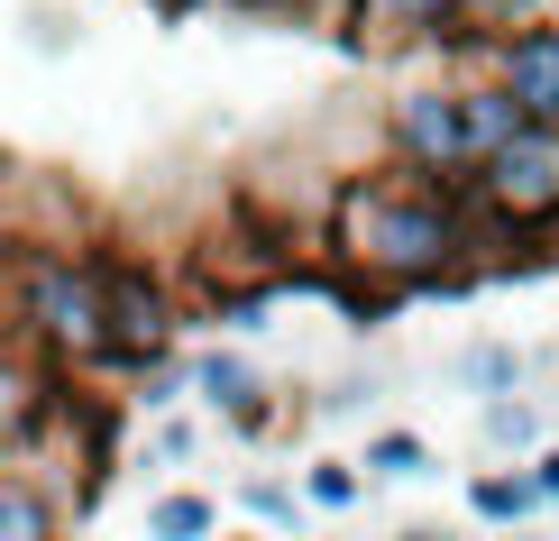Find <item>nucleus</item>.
<instances>
[{
	"label": "nucleus",
	"instance_id": "obj_1",
	"mask_svg": "<svg viewBox=\"0 0 559 541\" xmlns=\"http://www.w3.org/2000/svg\"><path fill=\"white\" fill-rule=\"evenodd\" d=\"M496 239L514 230L486 211L459 175H431V166H348L331 184V211H321V267L348 313H394L404 294H468L496 275Z\"/></svg>",
	"mask_w": 559,
	"mask_h": 541
},
{
	"label": "nucleus",
	"instance_id": "obj_2",
	"mask_svg": "<svg viewBox=\"0 0 559 541\" xmlns=\"http://www.w3.org/2000/svg\"><path fill=\"white\" fill-rule=\"evenodd\" d=\"M0 331H10L46 376H92L120 367L110 331V257L56 248V239H0Z\"/></svg>",
	"mask_w": 559,
	"mask_h": 541
},
{
	"label": "nucleus",
	"instance_id": "obj_3",
	"mask_svg": "<svg viewBox=\"0 0 559 541\" xmlns=\"http://www.w3.org/2000/svg\"><path fill=\"white\" fill-rule=\"evenodd\" d=\"M532 110L504 92L496 64H440V83H404L385 102V156H404V166H431V175H459L468 184L486 166V148L496 138H514Z\"/></svg>",
	"mask_w": 559,
	"mask_h": 541
},
{
	"label": "nucleus",
	"instance_id": "obj_4",
	"mask_svg": "<svg viewBox=\"0 0 559 541\" xmlns=\"http://www.w3.org/2000/svg\"><path fill=\"white\" fill-rule=\"evenodd\" d=\"M468 193L496 211L504 230H559V120H523L514 138L486 148V166L468 175Z\"/></svg>",
	"mask_w": 559,
	"mask_h": 541
},
{
	"label": "nucleus",
	"instance_id": "obj_5",
	"mask_svg": "<svg viewBox=\"0 0 559 541\" xmlns=\"http://www.w3.org/2000/svg\"><path fill=\"white\" fill-rule=\"evenodd\" d=\"M110 331H120V367H147L166 358L175 331H183V303L156 267H138V257H110Z\"/></svg>",
	"mask_w": 559,
	"mask_h": 541
},
{
	"label": "nucleus",
	"instance_id": "obj_6",
	"mask_svg": "<svg viewBox=\"0 0 559 541\" xmlns=\"http://www.w3.org/2000/svg\"><path fill=\"white\" fill-rule=\"evenodd\" d=\"M459 0H348V56H440Z\"/></svg>",
	"mask_w": 559,
	"mask_h": 541
},
{
	"label": "nucleus",
	"instance_id": "obj_7",
	"mask_svg": "<svg viewBox=\"0 0 559 541\" xmlns=\"http://www.w3.org/2000/svg\"><path fill=\"white\" fill-rule=\"evenodd\" d=\"M193 395L229 422V432H248V440L275 432V386L239 358V349H202V358H193Z\"/></svg>",
	"mask_w": 559,
	"mask_h": 541
},
{
	"label": "nucleus",
	"instance_id": "obj_8",
	"mask_svg": "<svg viewBox=\"0 0 559 541\" xmlns=\"http://www.w3.org/2000/svg\"><path fill=\"white\" fill-rule=\"evenodd\" d=\"M486 64L504 74V92L532 110V120H559V19H542V28H514L486 46Z\"/></svg>",
	"mask_w": 559,
	"mask_h": 541
},
{
	"label": "nucleus",
	"instance_id": "obj_9",
	"mask_svg": "<svg viewBox=\"0 0 559 541\" xmlns=\"http://www.w3.org/2000/svg\"><path fill=\"white\" fill-rule=\"evenodd\" d=\"M559 19V0H459V19L440 28V56L431 64H486V46L514 37V28H542Z\"/></svg>",
	"mask_w": 559,
	"mask_h": 541
},
{
	"label": "nucleus",
	"instance_id": "obj_10",
	"mask_svg": "<svg viewBox=\"0 0 559 541\" xmlns=\"http://www.w3.org/2000/svg\"><path fill=\"white\" fill-rule=\"evenodd\" d=\"M64 514H74L64 486H46L37 468H0V541H46Z\"/></svg>",
	"mask_w": 559,
	"mask_h": 541
},
{
	"label": "nucleus",
	"instance_id": "obj_11",
	"mask_svg": "<svg viewBox=\"0 0 559 541\" xmlns=\"http://www.w3.org/2000/svg\"><path fill=\"white\" fill-rule=\"evenodd\" d=\"M542 505H550L542 468H477V478H468V514H477V524H532Z\"/></svg>",
	"mask_w": 559,
	"mask_h": 541
},
{
	"label": "nucleus",
	"instance_id": "obj_12",
	"mask_svg": "<svg viewBox=\"0 0 559 541\" xmlns=\"http://www.w3.org/2000/svg\"><path fill=\"white\" fill-rule=\"evenodd\" d=\"M367 468H377V478H440V450H431V440L423 432H367V450H358Z\"/></svg>",
	"mask_w": 559,
	"mask_h": 541
},
{
	"label": "nucleus",
	"instance_id": "obj_13",
	"mask_svg": "<svg viewBox=\"0 0 559 541\" xmlns=\"http://www.w3.org/2000/svg\"><path fill=\"white\" fill-rule=\"evenodd\" d=\"M477 432H486V450H532V440H542V413L523 404V395H477Z\"/></svg>",
	"mask_w": 559,
	"mask_h": 541
},
{
	"label": "nucleus",
	"instance_id": "obj_14",
	"mask_svg": "<svg viewBox=\"0 0 559 541\" xmlns=\"http://www.w3.org/2000/svg\"><path fill=\"white\" fill-rule=\"evenodd\" d=\"M459 376H468L477 395H523V376H532V358H523L514 340H477L468 358H459Z\"/></svg>",
	"mask_w": 559,
	"mask_h": 541
},
{
	"label": "nucleus",
	"instance_id": "obj_15",
	"mask_svg": "<svg viewBox=\"0 0 559 541\" xmlns=\"http://www.w3.org/2000/svg\"><path fill=\"white\" fill-rule=\"evenodd\" d=\"M221 524V505L212 496H193V486H175V496H147V532L156 541H202Z\"/></svg>",
	"mask_w": 559,
	"mask_h": 541
},
{
	"label": "nucleus",
	"instance_id": "obj_16",
	"mask_svg": "<svg viewBox=\"0 0 559 541\" xmlns=\"http://www.w3.org/2000/svg\"><path fill=\"white\" fill-rule=\"evenodd\" d=\"M129 376H138V395H129L138 413H175L183 386H193V358H183V349H166V358H147V367H129Z\"/></svg>",
	"mask_w": 559,
	"mask_h": 541
},
{
	"label": "nucleus",
	"instance_id": "obj_17",
	"mask_svg": "<svg viewBox=\"0 0 559 541\" xmlns=\"http://www.w3.org/2000/svg\"><path fill=\"white\" fill-rule=\"evenodd\" d=\"M358 468H367V459H312V468H302V496H312L321 514H348V505L367 496V478H358Z\"/></svg>",
	"mask_w": 559,
	"mask_h": 541
},
{
	"label": "nucleus",
	"instance_id": "obj_18",
	"mask_svg": "<svg viewBox=\"0 0 559 541\" xmlns=\"http://www.w3.org/2000/svg\"><path fill=\"white\" fill-rule=\"evenodd\" d=\"M239 505L258 514V524H294L312 496H302V486H285V478H248V486H239Z\"/></svg>",
	"mask_w": 559,
	"mask_h": 541
},
{
	"label": "nucleus",
	"instance_id": "obj_19",
	"mask_svg": "<svg viewBox=\"0 0 559 541\" xmlns=\"http://www.w3.org/2000/svg\"><path fill=\"white\" fill-rule=\"evenodd\" d=\"M147 450H156V459H193V450H202V432H193V422H175V413H156Z\"/></svg>",
	"mask_w": 559,
	"mask_h": 541
},
{
	"label": "nucleus",
	"instance_id": "obj_20",
	"mask_svg": "<svg viewBox=\"0 0 559 541\" xmlns=\"http://www.w3.org/2000/svg\"><path fill=\"white\" fill-rule=\"evenodd\" d=\"M275 19H348V0H266Z\"/></svg>",
	"mask_w": 559,
	"mask_h": 541
},
{
	"label": "nucleus",
	"instance_id": "obj_21",
	"mask_svg": "<svg viewBox=\"0 0 559 541\" xmlns=\"http://www.w3.org/2000/svg\"><path fill=\"white\" fill-rule=\"evenodd\" d=\"M532 468H542V486H550V505H559V450H532Z\"/></svg>",
	"mask_w": 559,
	"mask_h": 541
}]
</instances>
